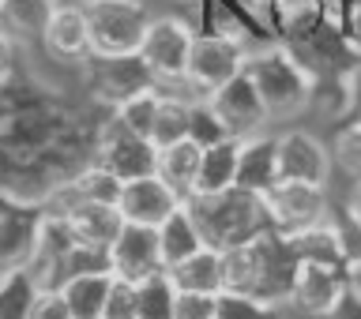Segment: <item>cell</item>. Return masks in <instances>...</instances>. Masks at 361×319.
Returning <instances> with one entry per match:
<instances>
[{
  "label": "cell",
  "mask_w": 361,
  "mask_h": 319,
  "mask_svg": "<svg viewBox=\"0 0 361 319\" xmlns=\"http://www.w3.org/2000/svg\"><path fill=\"white\" fill-rule=\"evenodd\" d=\"M185 207L192 214V222H196L203 244L219 248V252L248 244L271 230L264 196L245 192V188H230V192H219V196H192L185 199Z\"/></svg>",
  "instance_id": "6da1fadb"
},
{
  "label": "cell",
  "mask_w": 361,
  "mask_h": 319,
  "mask_svg": "<svg viewBox=\"0 0 361 319\" xmlns=\"http://www.w3.org/2000/svg\"><path fill=\"white\" fill-rule=\"evenodd\" d=\"M245 75L252 79V87H256L259 101H264V109L271 113V120L298 117L312 98V75L282 45H264V49L248 53Z\"/></svg>",
  "instance_id": "7a4b0ae2"
},
{
  "label": "cell",
  "mask_w": 361,
  "mask_h": 319,
  "mask_svg": "<svg viewBox=\"0 0 361 319\" xmlns=\"http://www.w3.org/2000/svg\"><path fill=\"white\" fill-rule=\"evenodd\" d=\"M83 11L94 61L140 56L147 27H151V11L143 8V0H83Z\"/></svg>",
  "instance_id": "3957f363"
},
{
  "label": "cell",
  "mask_w": 361,
  "mask_h": 319,
  "mask_svg": "<svg viewBox=\"0 0 361 319\" xmlns=\"http://www.w3.org/2000/svg\"><path fill=\"white\" fill-rule=\"evenodd\" d=\"M192 42H196V30H192L185 19H177V15L151 19L143 49H140V61L147 68V75H151L158 87H185Z\"/></svg>",
  "instance_id": "277c9868"
},
{
  "label": "cell",
  "mask_w": 361,
  "mask_h": 319,
  "mask_svg": "<svg viewBox=\"0 0 361 319\" xmlns=\"http://www.w3.org/2000/svg\"><path fill=\"white\" fill-rule=\"evenodd\" d=\"M245 56L248 49L233 34H196L192 56H188L185 90H192L200 101H207L219 87H226L233 75L245 72Z\"/></svg>",
  "instance_id": "5b68a950"
},
{
  "label": "cell",
  "mask_w": 361,
  "mask_h": 319,
  "mask_svg": "<svg viewBox=\"0 0 361 319\" xmlns=\"http://www.w3.org/2000/svg\"><path fill=\"white\" fill-rule=\"evenodd\" d=\"M264 207L271 230L282 237L309 233L316 225L331 218V203H327V188L320 184H301V180H279L271 192H264Z\"/></svg>",
  "instance_id": "8992f818"
},
{
  "label": "cell",
  "mask_w": 361,
  "mask_h": 319,
  "mask_svg": "<svg viewBox=\"0 0 361 319\" xmlns=\"http://www.w3.org/2000/svg\"><path fill=\"white\" fill-rule=\"evenodd\" d=\"M56 218H64V225L72 230L75 244L87 248V252H102L117 241V233L124 230V214L117 203H106V199H79L72 196L68 188H61L53 196V211Z\"/></svg>",
  "instance_id": "52a82bcc"
},
{
  "label": "cell",
  "mask_w": 361,
  "mask_h": 319,
  "mask_svg": "<svg viewBox=\"0 0 361 319\" xmlns=\"http://www.w3.org/2000/svg\"><path fill=\"white\" fill-rule=\"evenodd\" d=\"M346 267L343 263H324V259H298L290 282V301L298 312L312 315V319H327L343 308L346 301Z\"/></svg>",
  "instance_id": "ba28073f"
},
{
  "label": "cell",
  "mask_w": 361,
  "mask_h": 319,
  "mask_svg": "<svg viewBox=\"0 0 361 319\" xmlns=\"http://www.w3.org/2000/svg\"><path fill=\"white\" fill-rule=\"evenodd\" d=\"M203 109L214 117L222 135H233V139H252L259 135L271 124V113L264 109V101H259L252 79L245 72L233 75L226 87H219L214 94L203 101Z\"/></svg>",
  "instance_id": "9c48e42d"
},
{
  "label": "cell",
  "mask_w": 361,
  "mask_h": 319,
  "mask_svg": "<svg viewBox=\"0 0 361 319\" xmlns=\"http://www.w3.org/2000/svg\"><path fill=\"white\" fill-rule=\"evenodd\" d=\"M94 162L102 169H109V173L124 184V180L154 173V169H158V146L151 139H143V135H135L132 128H124V124L113 117L106 128H102Z\"/></svg>",
  "instance_id": "30bf717a"
},
{
  "label": "cell",
  "mask_w": 361,
  "mask_h": 319,
  "mask_svg": "<svg viewBox=\"0 0 361 319\" xmlns=\"http://www.w3.org/2000/svg\"><path fill=\"white\" fill-rule=\"evenodd\" d=\"M106 267L124 282H147L151 275H162V244H158V230L151 225H132L124 222V230L117 233V241L106 248Z\"/></svg>",
  "instance_id": "8fae6325"
},
{
  "label": "cell",
  "mask_w": 361,
  "mask_h": 319,
  "mask_svg": "<svg viewBox=\"0 0 361 319\" xmlns=\"http://www.w3.org/2000/svg\"><path fill=\"white\" fill-rule=\"evenodd\" d=\"M275 151H279V180H301V184H320L327 188L331 180V146H324L312 132L290 128L275 135Z\"/></svg>",
  "instance_id": "7c38bea8"
},
{
  "label": "cell",
  "mask_w": 361,
  "mask_h": 319,
  "mask_svg": "<svg viewBox=\"0 0 361 319\" xmlns=\"http://www.w3.org/2000/svg\"><path fill=\"white\" fill-rule=\"evenodd\" d=\"M117 207H121V214H124V222H132V225H151V230H158V225H162L169 214H177L180 207H185V196L169 188L158 173H151V177L124 180Z\"/></svg>",
  "instance_id": "4fadbf2b"
},
{
  "label": "cell",
  "mask_w": 361,
  "mask_h": 319,
  "mask_svg": "<svg viewBox=\"0 0 361 319\" xmlns=\"http://www.w3.org/2000/svg\"><path fill=\"white\" fill-rule=\"evenodd\" d=\"M42 45L53 61L79 64L90 56V27L83 4H53L42 19Z\"/></svg>",
  "instance_id": "5bb4252c"
},
{
  "label": "cell",
  "mask_w": 361,
  "mask_h": 319,
  "mask_svg": "<svg viewBox=\"0 0 361 319\" xmlns=\"http://www.w3.org/2000/svg\"><path fill=\"white\" fill-rule=\"evenodd\" d=\"M237 169H241V139L222 135V139L203 143L200 177H196V192L192 196H219V192L237 188Z\"/></svg>",
  "instance_id": "9a60e30c"
},
{
  "label": "cell",
  "mask_w": 361,
  "mask_h": 319,
  "mask_svg": "<svg viewBox=\"0 0 361 319\" xmlns=\"http://www.w3.org/2000/svg\"><path fill=\"white\" fill-rule=\"evenodd\" d=\"M279 184V151L275 135L259 132L252 139H241V169H237V188L264 196Z\"/></svg>",
  "instance_id": "2e32d148"
},
{
  "label": "cell",
  "mask_w": 361,
  "mask_h": 319,
  "mask_svg": "<svg viewBox=\"0 0 361 319\" xmlns=\"http://www.w3.org/2000/svg\"><path fill=\"white\" fill-rule=\"evenodd\" d=\"M109 289H113V270L109 267H87L61 286L68 308H72V319H102Z\"/></svg>",
  "instance_id": "e0dca14e"
},
{
  "label": "cell",
  "mask_w": 361,
  "mask_h": 319,
  "mask_svg": "<svg viewBox=\"0 0 361 319\" xmlns=\"http://www.w3.org/2000/svg\"><path fill=\"white\" fill-rule=\"evenodd\" d=\"M200 158H203V143L196 139V135H188V139H177L158 151V169L154 173L166 180L173 192H180V196H192L196 192V177H200Z\"/></svg>",
  "instance_id": "ac0fdd59"
},
{
  "label": "cell",
  "mask_w": 361,
  "mask_h": 319,
  "mask_svg": "<svg viewBox=\"0 0 361 319\" xmlns=\"http://www.w3.org/2000/svg\"><path fill=\"white\" fill-rule=\"evenodd\" d=\"M166 278L177 293H222V252L219 248H200L196 256L169 267Z\"/></svg>",
  "instance_id": "d6986e66"
},
{
  "label": "cell",
  "mask_w": 361,
  "mask_h": 319,
  "mask_svg": "<svg viewBox=\"0 0 361 319\" xmlns=\"http://www.w3.org/2000/svg\"><path fill=\"white\" fill-rule=\"evenodd\" d=\"M158 244H162V263H166V270L177 267L180 259L196 256L200 248H207V244H203V237H200V230H196V222H192L188 207H180L177 214H169V218L158 225Z\"/></svg>",
  "instance_id": "ffe728a7"
},
{
  "label": "cell",
  "mask_w": 361,
  "mask_h": 319,
  "mask_svg": "<svg viewBox=\"0 0 361 319\" xmlns=\"http://www.w3.org/2000/svg\"><path fill=\"white\" fill-rule=\"evenodd\" d=\"M192 128H196V106L180 94H162V106H158V117H154V132H151V143L162 151V146L177 143V139H188Z\"/></svg>",
  "instance_id": "44dd1931"
},
{
  "label": "cell",
  "mask_w": 361,
  "mask_h": 319,
  "mask_svg": "<svg viewBox=\"0 0 361 319\" xmlns=\"http://www.w3.org/2000/svg\"><path fill=\"white\" fill-rule=\"evenodd\" d=\"M158 106H162V87L151 83V87H140V90H135V94H128V98H121L117 106H113V117H117L124 128H132L135 135L151 139Z\"/></svg>",
  "instance_id": "7402d4cb"
},
{
  "label": "cell",
  "mask_w": 361,
  "mask_h": 319,
  "mask_svg": "<svg viewBox=\"0 0 361 319\" xmlns=\"http://www.w3.org/2000/svg\"><path fill=\"white\" fill-rule=\"evenodd\" d=\"M327 11V0H275L271 15H275L279 30L290 38H312Z\"/></svg>",
  "instance_id": "603a6c76"
},
{
  "label": "cell",
  "mask_w": 361,
  "mask_h": 319,
  "mask_svg": "<svg viewBox=\"0 0 361 319\" xmlns=\"http://www.w3.org/2000/svg\"><path fill=\"white\" fill-rule=\"evenodd\" d=\"M72 196H79V199H106V203H117L121 199V180L109 173V169H102L98 162L90 165V169H83L75 180H68L64 184Z\"/></svg>",
  "instance_id": "cb8c5ba5"
},
{
  "label": "cell",
  "mask_w": 361,
  "mask_h": 319,
  "mask_svg": "<svg viewBox=\"0 0 361 319\" xmlns=\"http://www.w3.org/2000/svg\"><path fill=\"white\" fill-rule=\"evenodd\" d=\"M135 293H140V319H173V286H169L166 270L140 282Z\"/></svg>",
  "instance_id": "d4e9b609"
},
{
  "label": "cell",
  "mask_w": 361,
  "mask_h": 319,
  "mask_svg": "<svg viewBox=\"0 0 361 319\" xmlns=\"http://www.w3.org/2000/svg\"><path fill=\"white\" fill-rule=\"evenodd\" d=\"M331 162L335 169H343V173L354 180H361V120H350L343 132L335 135L331 143Z\"/></svg>",
  "instance_id": "484cf974"
},
{
  "label": "cell",
  "mask_w": 361,
  "mask_h": 319,
  "mask_svg": "<svg viewBox=\"0 0 361 319\" xmlns=\"http://www.w3.org/2000/svg\"><path fill=\"white\" fill-rule=\"evenodd\" d=\"M173 319H222V293H177Z\"/></svg>",
  "instance_id": "4316f807"
},
{
  "label": "cell",
  "mask_w": 361,
  "mask_h": 319,
  "mask_svg": "<svg viewBox=\"0 0 361 319\" xmlns=\"http://www.w3.org/2000/svg\"><path fill=\"white\" fill-rule=\"evenodd\" d=\"M23 319H72V308L61 289H30Z\"/></svg>",
  "instance_id": "83f0119b"
},
{
  "label": "cell",
  "mask_w": 361,
  "mask_h": 319,
  "mask_svg": "<svg viewBox=\"0 0 361 319\" xmlns=\"http://www.w3.org/2000/svg\"><path fill=\"white\" fill-rule=\"evenodd\" d=\"M102 319H140V293H135V282H124V278L113 275V289H109Z\"/></svg>",
  "instance_id": "f1b7e54d"
},
{
  "label": "cell",
  "mask_w": 361,
  "mask_h": 319,
  "mask_svg": "<svg viewBox=\"0 0 361 319\" xmlns=\"http://www.w3.org/2000/svg\"><path fill=\"white\" fill-rule=\"evenodd\" d=\"M11 64H16V45H11L8 30H0V83L11 75Z\"/></svg>",
  "instance_id": "f546056e"
},
{
  "label": "cell",
  "mask_w": 361,
  "mask_h": 319,
  "mask_svg": "<svg viewBox=\"0 0 361 319\" xmlns=\"http://www.w3.org/2000/svg\"><path fill=\"white\" fill-rule=\"evenodd\" d=\"M346 286L350 293L361 301V259H354V263H346Z\"/></svg>",
  "instance_id": "4dcf8cb0"
},
{
  "label": "cell",
  "mask_w": 361,
  "mask_h": 319,
  "mask_svg": "<svg viewBox=\"0 0 361 319\" xmlns=\"http://www.w3.org/2000/svg\"><path fill=\"white\" fill-rule=\"evenodd\" d=\"M346 19H350V34H354V42L361 45V0H350Z\"/></svg>",
  "instance_id": "1f68e13d"
},
{
  "label": "cell",
  "mask_w": 361,
  "mask_h": 319,
  "mask_svg": "<svg viewBox=\"0 0 361 319\" xmlns=\"http://www.w3.org/2000/svg\"><path fill=\"white\" fill-rule=\"evenodd\" d=\"M350 109H354V120H361V68L354 72V83H350Z\"/></svg>",
  "instance_id": "d6a6232c"
},
{
  "label": "cell",
  "mask_w": 361,
  "mask_h": 319,
  "mask_svg": "<svg viewBox=\"0 0 361 319\" xmlns=\"http://www.w3.org/2000/svg\"><path fill=\"white\" fill-rule=\"evenodd\" d=\"M346 211L354 214V222H361V180L354 184V192H350V199H346Z\"/></svg>",
  "instance_id": "836d02e7"
},
{
  "label": "cell",
  "mask_w": 361,
  "mask_h": 319,
  "mask_svg": "<svg viewBox=\"0 0 361 319\" xmlns=\"http://www.w3.org/2000/svg\"><path fill=\"white\" fill-rule=\"evenodd\" d=\"M245 8H252V11H271V4H275V0H241Z\"/></svg>",
  "instance_id": "e575fe53"
}]
</instances>
